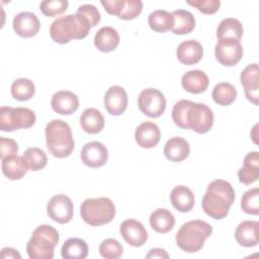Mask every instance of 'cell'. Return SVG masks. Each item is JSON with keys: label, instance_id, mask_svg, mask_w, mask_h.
Masks as SVG:
<instances>
[{"label": "cell", "instance_id": "1", "mask_svg": "<svg viewBox=\"0 0 259 259\" xmlns=\"http://www.w3.org/2000/svg\"><path fill=\"white\" fill-rule=\"evenodd\" d=\"M174 123L181 128H190L198 134L207 133L213 124L212 110L204 103L186 99L177 101L171 112Z\"/></svg>", "mask_w": 259, "mask_h": 259}, {"label": "cell", "instance_id": "2", "mask_svg": "<svg viewBox=\"0 0 259 259\" xmlns=\"http://www.w3.org/2000/svg\"><path fill=\"white\" fill-rule=\"evenodd\" d=\"M235 200V190L230 182L224 179L211 181L202 197L201 206L204 212L214 220H222L229 213Z\"/></svg>", "mask_w": 259, "mask_h": 259}, {"label": "cell", "instance_id": "3", "mask_svg": "<svg viewBox=\"0 0 259 259\" xmlns=\"http://www.w3.org/2000/svg\"><path fill=\"white\" fill-rule=\"evenodd\" d=\"M91 26L81 14H67L55 19L50 26V35L58 44H68L71 39H82L87 36Z\"/></svg>", "mask_w": 259, "mask_h": 259}, {"label": "cell", "instance_id": "4", "mask_svg": "<svg viewBox=\"0 0 259 259\" xmlns=\"http://www.w3.org/2000/svg\"><path fill=\"white\" fill-rule=\"evenodd\" d=\"M47 148L54 157L66 158L74 150L75 144L70 125L62 119H53L46 125Z\"/></svg>", "mask_w": 259, "mask_h": 259}, {"label": "cell", "instance_id": "5", "mask_svg": "<svg viewBox=\"0 0 259 259\" xmlns=\"http://www.w3.org/2000/svg\"><path fill=\"white\" fill-rule=\"evenodd\" d=\"M212 234V227L201 220H192L184 223L176 233L177 246L187 253L198 252L204 241Z\"/></svg>", "mask_w": 259, "mask_h": 259}, {"label": "cell", "instance_id": "6", "mask_svg": "<svg viewBox=\"0 0 259 259\" xmlns=\"http://www.w3.org/2000/svg\"><path fill=\"white\" fill-rule=\"evenodd\" d=\"M59 240V233L54 227L50 225L36 227L26 244L28 257L30 259H52Z\"/></svg>", "mask_w": 259, "mask_h": 259}, {"label": "cell", "instance_id": "7", "mask_svg": "<svg viewBox=\"0 0 259 259\" xmlns=\"http://www.w3.org/2000/svg\"><path fill=\"white\" fill-rule=\"evenodd\" d=\"M83 221L93 227L110 223L115 215V205L108 197L85 199L80 207Z\"/></svg>", "mask_w": 259, "mask_h": 259}, {"label": "cell", "instance_id": "8", "mask_svg": "<svg viewBox=\"0 0 259 259\" xmlns=\"http://www.w3.org/2000/svg\"><path fill=\"white\" fill-rule=\"evenodd\" d=\"M35 113L27 107L2 106L0 108V130L2 132L28 128L35 123Z\"/></svg>", "mask_w": 259, "mask_h": 259}, {"label": "cell", "instance_id": "9", "mask_svg": "<svg viewBox=\"0 0 259 259\" xmlns=\"http://www.w3.org/2000/svg\"><path fill=\"white\" fill-rule=\"evenodd\" d=\"M139 109L149 117L161 116L166 108L164 94L155 88H147L141 91L138 97Z\"/></svg>", "mask_w": 259, "mask_h": 259}, {"label": "cell", "instance_id": "10", "mask_svg": "<svg viewBox=\"0 0 259 259\" xmlns=\"http://www.w3.org/2000/svg\"><path fill=\"white\" fill-rule=\"evenodd\" d=\"M214 56L217 61L223 66H235L243 57V47L241 41L235 38L219 39L214 47Z\"/></svg>", "mask_w": 259, "mask_h": 259}, {"label": "cell", "instance_id": "11", "mask_svg": "<svg viewBox=\"0 0 259 259\" xmlns=\"http://www.w3.org/2000/svg\"><path fill=\"white\" fill-rule=\"evenodd\" d=\"M47 212L53 221L59 224H67L73 218V202L66 194L54 195L47 204Z\"/></svg>", "mask_w": 259, "mask_h": 259}, {"label": "cell", "instance_id": "12", "mask_svg": "<svg viewBox=\"0 0 259 259\" xmlns=\"http://www.w3.org/2000/svg\"><path fill=\"white\" fill-rule=\"evenodd\" d=\"M80 156L84 165L90 168H99L106 164L108 151L102 143L94 141L83 146Z\"/></svg>", "mask_w": 259, "mask_h": 259}, {"label": "cell", "instance_id": "13", "mask_svg": "<svg viewBox=\"0 0 259 259\" xmlns=\"http://www.w3.org/2000/svg\"><path fill=\"white\" fill-rule=\"evenodd\" d=\"M119 233L124 241L133 247H141L148 240V233L145 227L134 219L123 221L119 227Z\"/></svg>", "mask_w": 259, "mask_h": 259}, {"label": "cell", "instance_id": "14", "mask_svg": "<svg viewBox=\"0 0 259 259\" xmlns=\"http://www.w3.org/2000/svg\"><path fill=\"white\" fill-rule=\"evenodd\" d=\"M245 95L249 101L258 105L259 99V69L258 64H250L243 69L240 76Z\"/></svg>", "mask_w": 259, "mask_h": 259}, {"label": "cell", "instance_id": "15", "mask_svg": "<svg viewBox=\"0 0 259 259\" xmlns=\"http://www.w3.org/2000/svg\"><path fill=\"white\" fill-rule=\"evenodd\" d=\"M14 31L22 37L34 36L40 27L37 16L30 11H21L17 13L12 21Z\"/></svg>", "mask_w": 259, "mask_h": 259}, {"label": "cell", "instance_id": "16", "mask_svg": "<svg viewBox=\"0 0 259 259\" xmlns=\"http://www.w3.org/2000/svg\"><path fill=\"white\" fill-rule=\"evenodd\" d=\"M104 106L111 115L122 114L127 107V94L125 90L118 85L109 87L104 95Z\"/></svg>", "mask_w": 259, "mask_h": 259}, {"label": "cell", "instance_id": "17", "mask_svg": "<svg viewBox=\"0 0 259 259\" xmlns=\"http://www.w3.org/2000/svg\"><path fill=\"white\" fill-rule=\"evenodd\" d=\"M51 105L55 112L62 115H69L78 109L79 98L72 91L61 90L52 96Z\"/></svg>", "mask_w": 259, "mask_h": 259}, {"label": "cell", "instance_id": "18", "mask_svg": "<svg viewBox=\"0 0 259 259\" xmlns=\"http://www.w3.org/2000/svg\"><path fill=\"white\" fill-rule=\"evenodd\" d=\"M161 133L159 126L152 121L142 122L135 132L136 143L145 149L154 148L160 142Z\"/></svg>", "mask_w": 259, "mask_h": 259}, {"label": "cell", "instance_id": "19", "mask_svg": "<svg viewBox=\"0 0 259 259\" xmlns=\"http://www.w3.org/2000/svg\"><path fill=\"white\" fill-rule=\"evenodd\" d=\"M203 56V49L199 41L187 39L179 44L176 50V57L183 65H193L198 63Z\"/></svg>", "mask_w": 259, "mask_h": 259}, {"label": "cell", "instance_id": "20", "mask_svg": "<svg viewBox=\"0 0 259 259\" xmlns=\"http://www.w3.org/2000/svg\"><path fill=\"white\" fill-rule=\"evenodd\" d=\"M257 221H244L239 224L235 231V238L239 245L243 247H254L258 244Z\"/></svg>", "mask_w": 259, "mask_h": 259}, {"label": "cell", "instance_id": "21", "mask_svg": "<svg viewBox=\"0 0 259 259\" xmlns=\"http://www.w3.org/2000/svg\"><path fill=\"white\" fill-rule=\"evenodd\" d=\"M208 77L201 70H191L186 72L181 78L182 87L189 93L198 94L204 92L208 87Z\"/></svg>", "mask_w": 259, "mask_h": 259}, {"label": "cell", "instance_id": "22", "mask_svg": "<svg viewBox=\"0 0 259 259\" xmlns=\"http://www.w3.org/2000/svg\"><path fill=\"white\" fill-rule=\"evenodd\" d=\"M239 181L246 185L251 184L259 178V154L258 152L248 153L243 161L242 168L238 171Z\"/></svg>", "mask_w": 259, "mask_h": 259}, {"label": "cell", "instance_id": "23", "mask_svg": "<svg viewBox=\"0 0 259 259\" xmlns=\"http://www.w3.org/2000/svg\"><path fill=\"white\" fill-rule=\"evenodd\" d=\"M189 144L181 137L170 138L164 146V155L172 162H181L185 160L189 156Z\"/></svg>", "mask_w": 259, "mask_h": 259}, {"label": "cell", "instance_id": "24", "mask_svg": "<svg viewBox=\"0 0 259 259\" xmlns=\"http://www.w3.org/2000/svg\"><path fill=\"white\" fill-rule=\"evenodd\" d=\"M2 173L10 180H19L27 172L28 166L23 156H9L1 160Z\"/></svg>", "mask_w": 259, "mask_h": 259}, {"label": "cell", "instance_id": "25", "mask_svg": "<svg viewBox=\"0 0 259 259\" xmlns=\"http://www.w3.org/2000/svg\"><path fill=\"white\" fill-rule=\"evenodd\" d=\"M119 39V34L115 28L111 26H103L95 33L94 45L100 52L109 53L117 48Z\"/></svg>", "mask_w": 259, "mask_h": 259}, {"label": "cell", "instance_id": "26", "mask_svg": "<svg viewBox=\"0 0 259 259\" xmlns=\"http://www.w3.org/2000/svg\"><path fill=\"white\" fill-rule=\"evenodd\" d=\"M170 201L178 211L187 212L194 205V194L187 186L178 185L171 190Z\"/></svg>", "mask_w": 259, "mask_h": 259}, {"label": "cell", "instance_id": "27", "mask_svg": "<svg viewBox=\"0 0 259 259\" xmlns=\"http://www.w3.org/2000/svg\"><path fill=\"white\" fill-rule=\"evenodd\" d=\"M151 228L160 234H165L170 232L175 225V218L170 210L167 208H157L155 209L150 218Z\"/></svg>", "mask_w": 259, "mask_h": 259}, {"label": "cell", "instance_id": "28", "mask_svg": "<svg viewBox=\"0 0 259 259\" xmlns=\"http://www.w3.org/2000/svg\"><path fill=\"white\" fill-rule=\"evenodd\" d=\"M80 124L87 134H97L104 126V117L96 108L85 109L80 116Z\"/></svg>", "mask_w": 259, "mask_h": 259}, {"label": "cell", "instance_id": "29", "mask_svg": "<svg viewBox=\"0 0 259 259\" xmlns=\"http://www.w3.org/2000/svg\"><path fill=\"white\" fill-rule=\"evenodd\" d=\"M61 255L64 259H84L88 255V245L80 238H70L63 244Z\"/></svg>", "mask_w": 259, "mask_h": 259}, {"label": "cell", "instance_id": "30", "mask_svg": "<svg viewBox=\"0 0 259 259\" xmlns=\"http://www.w3.org/2000/svg\"><path fill=\"white\" fill-rule=\"evenodd\" d=\"M174 17V25L172 32L175 34H187L195 27V18L193 14L185 9H177L172 12Z\"/></svg>", "mask_w": 259, "mask_h": 259}, {"label": "cell", "instance_id": "31", "mask_svg": "<svg viewBox=\"0 0 259 259\" xmlns=\"http://www.w3.org/2000/svg\"><path fill=\"white\" fill-rule=\"evenodd\" d=\"M151 29L156 32H165L171 30L174 25V17L172 13L164 9H157L150 13L148 18Z\"/></svg>", "mask_w": 259, "mask_h": 259}, {"label": "cell", "instance_id": "32", "mask_svg": "<svg viewBox=\"0 0 259 259\" xmlns=\"http://www.w3.org/2000/svg\"><path fill=\"white\" fill-rule=\"evenodd\" d=\"M243 25L237 19L233 17H228L223 19L217 28L218 39L222 38H235L240 40L243 35Z\"/></svg>", "mask_w": 259, "mask_h": 259}, {"label": "cell", "instance_id": "33", "mask_svg": "<svg viewBox=\"0 0 259 259\" xmlns=\"http://www.w3.org/2000/svg\"><path fill=\"white\" fill-rule=\"evenodd\" d=\"M211 96L215 103L226 106L230 105L236 100L237 90L231 83L221 82L213 87Z\"/></svg>", "mask_w": 259, "mask_h": 259}, {"label": "cell", "instance_id": "34", "mask_svg": "<svg viewBox=\"0 0 259 259\" xmlns=\"http://www.w3.org/2000/svg\"><path fill=\"white\" fill-rule=\"evenodd\" d=\"M35 92L34 83L27 78H19L11 84V95L14 99L25 101L30 99Z\"/></svg>", "mask_w": 259, "mask_h": 259}, {"label": "cell", "instance_id": "35", "mask_svg": "<svg viewBox=\"0 0 259 259\" xmlns=\"http://www.w3.org/2000/svg\"><path fill=\"white\" fill-rule=\"evenodd\" d=\"M23 158L28 166V169H30L31 171H38L42 169L44 167H46L48 162V157L45 151L36 147L28 148L24 152Z\"/></svg>", "mask_w": 259, "mask_h": 259}, {"label": "cell", "instance_id": "36", "mask_svg": "<svg viewBox=\"0 0 259 259\" xmlns=\"http://www.w3.org/2000/svg\"><path fill=\"white\" fill-rule=\"evenodd\" d=\"M242 209L249 214L257 215L259 213V189L258 187L247 190L241 199Z\"/></svg>", "mask_w": 259, "mask_h": 259}, {"label": "cell", "instance_id": "37", "mask_svg": "<svg viewBox=\"0 0 259 259\" xmlns=\"http://www.w3.org/2000/svg\"><path fill=\"white\" fill-rule=\"evenodd\" d=\"M122 251L121 244L112 238L103 240L99 245V253L105 259H117L121 257Z\"/></svg>", "mask_w": 259, "mask_h": 259}, {"label": "cell", "instance_id": "38", "mask_svg": "<svg viewBox=\"0 0 259 259\" xmlns=\"http://www.w3.org/2000/svg\"><path fill=\"white\" fill-rule=\"evenodd\" d=\"M67 0H45L40 2L39 9L44 15L53 17L64 13L68 8Z\"/></svg>", "mask_w": 259, "mask_h": 259}, {"label": "cell", "instance_id": "39", "mask_svg": "<svg viewBox=\"0 0 259 259\" xmlns=\"http://www.w3.org/2000/svg\"><path fill=\"white\" fill-rule=\"evenodd\" d=\"M143 10V2L141 0H124L122 8L117 17L130 20L136 18Z\"/></svg>", "mask_w": 259, "mask_h": 259}, {"label": "cell", "instance_id": "40", "mask_svg": "<svg viewBox=\"0 0 259 259\" xmlns=\"http://www.w3.org/2000/svg\"><path fill=\"white\" fill-rule=\"evenodd\" d=\"M76 13H79V14L83 15L88 20L91 27L95 26L101 19V16H100V13H99L98 9L92 4H83V5L79 6L77 8Z\"/></svg>", "mask_w": 259, "mask_h": 259}, {"label": "cell", "instance_id": "41", "mask_svg": "<svg viewBox=\"0 0 259 259\" xmlns=\"http://www.w3.org/2000/svg\"><path fill=\"white\" fill-rule=\"evenodd\" d=\"M186 3L197 8L200 12L204 14L215 13L221 6V2L219 0H194L187 1Z\"/></svg>", "mask_w": 259, "mask_h": 259}, {"label": "cell", "instance_id": "42", "mask_svg": "<svg viewBox=\"0 0 259 259\" xmlns=\"http://www.w3.org/2000/svg\"><path fill=\"white\" fill-rule=\"evenodd\" d=\"M18 152L17 143L12 139H7L4 137L0 138V158L3 160L6 157L16 155Z\"/></svg>", "mask_w": 259, "mask_h": 259}, {"label": "cell", "instance_id": "43", "mask_svg": "<svg viewBox=\"0 0 259 259\" xmlns=\"http://www.w3.org/2000/svg\"><path fill=\"white\" fill-rule=\"evenodd\" d=\"M124 0H101L104 9L111 15L118 16Z\"/></svg>", "mask_w": 259, "mask_h": 259}, {"label": "cell", "instance_id": "44", "mask_svg": "<svg viewBox=\"0 0 259 259\" xmlns=\"http://www.w3.org/2000/svg\"><path fill=\"white\" fill-rule=\"evenodd\" d=\"M146 257L147 258H169V255L164 249L154 248L150 250V252L147 254Z\"/></svg>", "mask_w": 259, "mask_h": 259}, {"label": "cell", "instance_id": "45", "mask_svg": "<svg viewBox=\"0 0 259 259\" xmlns=\"http://www.w3.org/2000/svg\"><path fill=\"white\" fill-rule=\"evenodd\" d=\"M0 256L1 258H21V255L18 253V251L13 248H3L1 250Z\"/></svg>", "mask_w": 259, "mask_h": 259}]
</instances>
